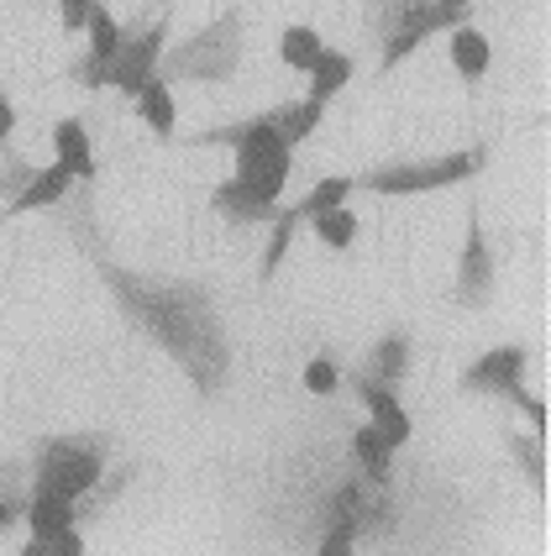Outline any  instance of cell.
Segmentation results:
<instances>
[{
    "label": "cell",
    "instance_id": "21",
    "mask_svg": "<svg viewBox=\"0 0 551 556\" xmlns=\"http://www.w3.org/2000/svg\"><path fill=\"white\" fill-rule=\"evenodd\" d=\"M137 116H142V126H153L158 142H168L174 137V126H179V111H174V94H168V79H148L142 85V94H137Z\"/></svg>",
    "mask_w": 551,
    "mask_h": 556
},
{
    "label": "cell",
    "instance_id": "25",
    "mask_svg": "<svg viewBox=\"0 0 551 556\" xmlns=\"http://www.w3.org/2000/svg\"><path fill=\"white\" fill-rule=\"evenodd\" d=\"M504 446H510V457L530 472L536 494H547V452H541V441H525L521 431H510V435H504Z\"/></svg>",
    "mask_w": 551,
    "mask_h": 556
},
{
    "label": "cell",
    "instance_id": "3",
    "mask_svg": "<svg viewBox=\"0 0 551 556\" xmlns=\"http://www.w3.org/2000/svg\"><path fill=\"white\" fill-rule=\"evenodd\" d=\"M473 22V11H452L441 0H367V31L378 37V68L389 74L410 59L426 37Z\"/></svg>",
    "mask_w": 551,
    "mask_h": 556
},
{
    "label": "cell",
    "instance_id": "7",
    "mask_svg": "<svg viewBox=\"0 0 551 556\" xmlns=\"http://www.w3.org/2000/svg\"><path fill=\"white\" fill-rule=\"evenodd\" d=\"M347 194H352V174H337V179H321L310 194H300L295 205H278V216L268 220L274 237H268V252H263V263H258V278L268 283V278L278 274V263H284L289 242H295V231H300L310 216H321V211H331V205H347Z\"/></svg>",
    "mask_w": 551,
    "mask_h": 556
},
{
    "label": "cell",
    "instance_id": "11",
    "mask_svg": "<svg viewBox=\"0 0 551 556\" xmlns=\"http://www.w3.org/2000/svg\"><path fill=\"white\" fill-rule=\"evenodd\" d=\"M525 363H530L525 346H493L478 363L462 368V394H493V400H504L525 378Z\"/></svg>",
    "mask_w": 551,
    "mask_h": 556
},
{
    "label": "cell",
    "instance_id": "4",
    "mask_svg": "<svg viewBox=\"0 0 551 556\" xmlns=\"http://www.w3.org/2000/svg\"><path fill=\"white\" fill-rule=\"evenodd\" d=\"M111 435H42L32 446V489L85 498L105 478Z\"/></svg>",
    "mask_w": 551,
    "mask_h": 556
},
{
    "label": "cell",
    "instance_id": "5",
    "mask_svg": "<svg viewBox=\"0 0 551 556\" xmlns=\"http://www.w3.org/2000/svg\"><path fill=\"white\" fill-rule=\"evenodd\" d=\"M489 163V148H462V153H441V157H421V163H378L352 174V189L367 194H430V189H452L478 179Z\"/></svg>",
    "mask_w": 551,
    "mask_h": 556
},
{
    "label": "cell",
    "instance_id": "19",
    "mask_svg": "<svg viewBox=\"0 0 551 556\" xmlns=\"http://www.w3.org/2000/svg\"><path fill=\"white\" fill-rule=\"evenodd\" d=\"M347 85H352V59H347V53H337V48H321V59L310 63L305 100H315V105H331Z\"/></svg>",
    "mask_w": 551,
    "mask_h": 556
},
{
    "label": "cell",
    "instance_id": "32",
    "mask_svg": "<svg viewBox=\"0 0 551 556\" xmlns=\"http://www.w3.org/2000/svg\"><path fill=\"white\" fill-rule=\"evenodd\" d=\"M11 131H16V105H11V100L0 94V142H5Z\"/></svg>",
    "mask_w": 551,
    "mask_h": 556
},
{
    "label": "cell",
    "instance_id": "10",
    "mask_svg": "<svg viewBox=\"0 0 551 556\" xmlns=\"http://www.w3.org/2000/svg\"><path fill=\"white\" fill-rule=\"evenodd\" d=\"M85 31H90V48H85V59L74 63L68 74H74L79 90H100L105 85V68H111L116 48H122V22L105 11V0H95L90 16H85Z\"/></svg>",
    "mask_w": 551,
    "mask_h": 556
},
{
    "label": "cell",
    "instance_id": "27",
    "mask_svg": "<svg viewBox=\"0 0 551 556\" xmlns=\"http://www.w3.org/2000/svg\"><path fill=\"white\" fill-rule=\"evenodd\" d=\"M32 174H37V163L27 157H0V200H16L32 185Z\"/></svg>",
    "mask_w": 551,
    "mask_h": 556
},
{
    "label": "cell",
    "instance_id": "30",
    "mask_svg": "<svg viewBox=\"0 0 551 556\" xmlns=\"http://www.w3.org/2000/svg\"><path fill=\"white\" fill-rule=\"evenodd\" d=\"M95 0H59V16H63V31H85V16H90Z\"/></svg>",
    "mask_w": 551,
    "mask_h": 556
},
{
    "label": "cell",
    "instance_id": "15",
    "mask_svg": "<svg viewBox=\"0 0 551 556\" xmlns=\"http://www.w3.org/2000/svg\"><path fill=\"white\" fill-rule=\"evenodd\" d=\"M358 400L367 404V420L389 435V446H404V441L415 435V420H410V409L399 404L395 389H373V383H358Z\"/></svg>",
    "mask_w": 551,
    "mask_h": 556
},
{
    "label": "cell",
    "instance_id": "14",
    "mask_svg": "<svg viewBox=\"0 0 551 556\" xmlns=\"http://www.w3.org/2000/svg\"><path fill=\"white\" fill-rule=\"evenodd\" d=\"M211 211H215L221 220L252 226V220H274V216H278V200H263V194H252L242 179H226V185L211 189Z\"/></svg>",
    "mask_w": 551,
    "mask_h": 556
},
{
    "label": "cell",
    "instance_id": "9",
    "mask_svg": "<svg viewBox=\"0 0 551 556\" xmlns=\"http://www.w3.org/2000/svg\"><path fill=\"white\" fill-rule=\"evenodd\" d=\"M231 179H242L252 194L278 200L289 185V168H295V148H284V137H252L242 148H231Z\"/></svg>",
    "mask_w": 551,
    "mask_h": 556
},
{
    "label": "cell",
    "instance_id": "18",
    "mask_svg": "<svg viewBox=\"0 0 551 556\" xmlns=\"http://www.w3.org/2000/svg\"><path fill=\"white\" fill-rule=\"evenodd\" d=\"M447 48H452V68H458L462 79H484V74H489L493 48H489V37L473 27V22H462V27L447 31Z\"/></svg>",
    "mask_w": 551,
    "mask_h": 556
},
{
    "label": "cell",
    "instance_id": "17",
    "mask_svg": "<svg viewBox=\"0 0 551 556\" xmlns=\"http://www.w3.org/2000/svg\"><path fill=\"white\" fill-rule=\"evenodd\" d=\"M53 153H59V163L79 179V185H90L95 179V153H90V131H85V122L79 116H63L59 126H53Z\"/></svg>",
    "mask_w": 551,
    "mask_h": 556
},
{
    "label": "cell",
    "instance_id": "8",
    "mask_svg": "<svg viewBox=\"0 0 551 556\" xmlns=\"http://www.w3.org/2000/svg\"><path fill=\"white\" fill-rule=\"evenodd\" d=\"M452 305L458 309L493 305V248H489V237H484V205H467V237H462Z\"/></svg>",
    "mask_w": 551,
    "mask_h": 556
},
{
    "label": "cell",
    "instance_id": "2",
    "mask_svg": "<svg viewBox=\"0 0 551 556\" xmlns=\"http://www.w3.org/2000/svg\"><path fill=\"white\" fill-rule=\"evenodd\" d=\"M242 31H247L242 11H221L189 42L163 48L158 79H168V85H179V79H189V85H221V79H231L242 68Z\"/></svg>",
    "mask_w": 551,
    "mask_h": 556
},
{
    "label": "cell",
    "instance_id": "33",
    "mask_svg": "<svg viewBox=\"0 0 551 556\" xmlns=\"http://www.w3.org/2000/svg\"><path fill=\"white\" fill-rule=\"evenodd\" d=\"M441 5H452V11H473V0H441Z\"/></svg>",
    "mask_w": 551,
    "mask_h": 556
},
{
    "label": "cell",
    "instance_id": "1",
    "mask_svg": "<svg viewBox=\"0 0 551 556\" xmlns=\"http://www.w3.org/2000/svg\"><path fill=\"white\" fill-rule=\"evenodd\" d=\"M63 205H68V226H74V242L85 252V263L111 289V300L122 305L132 331L158 341L189 372V383H195L200 400H215L226 389V378H231V337L221 326V309H215L211 289L195 283V278H174V274H137V268H122L116 257H105V242L95 237L90 189H79Z\"/></svg>",
    "mask_w": 551,
    "mask_h": 556
},
{
    "label": "cell",
    "instance_id": "20",
    "mask_svg": "<svg viewBox=\"0 0 551 556\" xmlns=\"http://www.w3.org/2000/svg\"><path fill=\"white\" fill-rule=\"evenodd\" d=\"M352 457H358V467H363L367 483H389V463H395V446H389V435L378 431L373 420L352 431Z\"/></svg>",
    "mask_w": 551,
    "mask_h": 556
},
{
    "label": "cell",
    "instance_id": "29",
    "mask_svg": "<svg viewBox=\"0 0 551 556\" xmlns=\"http://www.w3.org/2000/svg\"><path fill=\"white\" fill-rule=\"evenodd\" d=\"M504 400L515 404V409H525V420H530V431H536V435L547 431V404L536 400V394H525V383H515V389H510Z\"/></svg>",
    "mask_w": 551,
    "mask_h": 556
},
{
    "label": "cell",
    "instance_id": "31",
    "mask_svg": "<svg viewBox=\"0 0 551 556\" xmlns=\"http://www.w3.org/2000/svg\"><path fill=\"white\" fill-rule=\"evenodd\" d=\"M22 509H27V498L22 494H0V530L16 526V520H22Z\"/></svg>",
    "mask_w": 551,
    "mask_h": 556
},
{
    "label": "cell",
    "instance_id": "24",
    "mask_svg": "<svg viewBox=\"0 0 551 556\" xmlns=\"http://www.w3.org/2000/svg\"><path fill=\"white\" fill-rule=\"evenodd\" d=\"M321 31L315 27H284V37H278V53H284V63L295 68V74H310V63L321 59Z\"/></svg>",
    "mask_w": 551,
    "mask_h": 556
},
{
    "label": "cell",
    "instance_id": "28",
    "mask_svg": "<svg viewBox=\"0 0 551 556\" xmlns=\"http://www.w3.org/2000/svg\"><path fill=\"white\" fill-rule=\"evenodd\" d=\"M305 389H310V394H337V389H341L337 363H326V357H310V363H305Z\"/></svg>",
    "mask_w": 551,
    "mask_h": 556
},
{
    "label": "cell",
    "instance_id": "13",
    "mask_svg": "<svg viewBox=\"0 0 551 556\" xmlns=\"http://www.w3.org/2000/svg\"><path fill=\"white\" fill-rule=\"evenodd\" d=\"M74 174L63 168V163H53V168H37L32 174V185L16 194V200H5V211H0V220L5 216H27V211H53V205H63L68 194H74Z\"/></svg>",
    "mask_w": 551,
    "mask_h": 556
},
{
    "label": "cell",
    "instance_id": "6",
    "mask_svg": "<svg viewBox=\"0 0 551 556\" xmlns=\"http://www.w3.org/2000/svg\"><path fill=\"white\" fill-rule=\"evenodd\" d=\"M163 42H168V11H158L153 22L142 16L137 27H122V48L105 68V85L122 90L126 100H137L142 85L158 74V59H163Z\"/></svg>",
    "mask_w": 551,
    "mask_h": 556
},
{
    "label": "cell",
    "instance_id": "23",
    "mask_svg": "<svg viewBox=\"0 0 551 556\" xmlns=\"http://www.w3.org/2000/svg\"><path fill=\"white\" fill-rule=\"evenodd\" d=\"M321 122H326V105H315V100H295V105H284V122H278L284 148H300L305 137H315V126Z\"/></svg>",
    "mask_w": 551,
    "mask_h": 556
},
{
    "label": "cell",
    "instance_id": "22",
    "mask_svg": "<svg viewBox=\"0 0 551 556\" xmlns=\"http://www.w3.org/2000/svg\"><path fill=\"white\" fill-rule=\"evenodd\" d=\"M310 226H315V237H321L331 252H347L358 242V211H347V205H331V211L310 216Z\"/></svg>",
    "mask_w": 551,
    "mask_h": 556
},
{
    "label": "cell",
    "instance_id": "26",
    "mask_svg": "<svg viewBox=\"0 0 551 556\" xmlns=\"http://www.w3.org/2000/svg\"><path fill=\"white\" fill-rule=\"evenodd\" d=\"M22 552L27 556H85V535H79V526L63 530V535H32Z\"/></svg>",
    "mask_w": 551,
    "mask_h": 556
},
{
    "label": "cell",
    "instance_id": "16",
    "mask_svg": "<svg viewBox=\"0 0 551 556\" xmlns=\"http://www.w3.org/2000/svg\"><path fill=\"white\" fill-rule=\"evenodd\" d=\"M22 520H27V535H63V530L79 526V509H74V498L48 494V489H32Z\"/></svg>",
    "mask_w": 551,
    "mask_h": 556
},
{
    "label": "cell",
    "instance_id": "12",
    "mask_svg": "<svg viewBox=\"0 0 551 556\" xmlns=\"http://www.w3.org/2000/svg\"><path fill=\"white\" fill-rule=\"evenodd\" d=\"M410 352H415V341L410 331H389V337H378V346L367 352L363 372L352 378V383H373V389H395L404 383V372H410Z\"/></svg>",
    "mask_w": 551,
    "mask_h": 556
},
{
    "label": "cell",
    "instance_id": "34",
    "mask_svg": "<svg viewBox=\"0 0 551 556\" xmlns=\"http://www.w3.org/2000/svg\"><path fill=\"white\" fill-rule=\"evenodd\" d=\"M0 157H5V142H0Z\"/></svg>",
    "mask_w": 551,
    "mask_h": 556
}]
</instances>
